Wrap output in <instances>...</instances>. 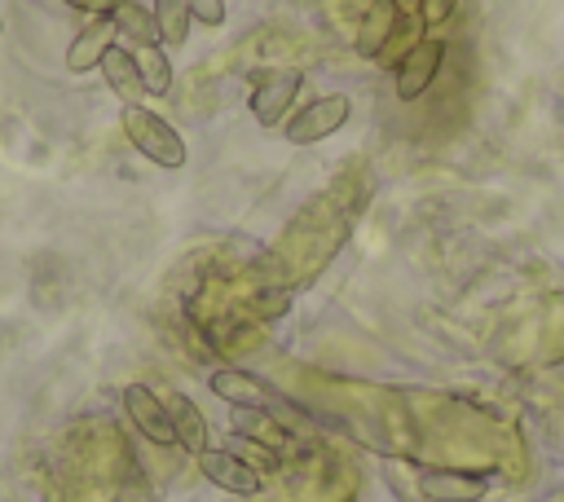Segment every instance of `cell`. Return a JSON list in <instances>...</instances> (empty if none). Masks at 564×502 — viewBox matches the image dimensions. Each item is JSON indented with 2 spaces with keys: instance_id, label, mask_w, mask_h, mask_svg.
<instances>
[{
  "instance_id": "14",
  "label": "cell",
  "mask_w": 564,
  "mask_h": 502,
  "mask_svg": "<svg viewBox=\"0 0 564 502\" xmlns=\"http://www.w3.org/2000/svg\"><path fill=\"white\" fill-rule=\"evenodd\" d=\"M154 13V26H159V44H185L189 40V0H154L150 4Z\"/></svg>"
},
{
  "instance_id": "9",
  "label": "cell",
  "mask_w": 564,
  "mask_h": 502,
  "mask_svg": "<svg viewBox=\"0 0 564 502\" xmlns=\"http://www.w3.org/2000/svg\"><path fill=\"white\" fill-rule=\"evenodd\" d=\"M212 392L220 396V401H229L234 410H269V401H273V392L256 379V374H247V370H229V365H220V370H212Z\"/></svg>"
},
{
  "instance_id": "17",
  "label": "cell",
  "mask_w": 564,
  "mask_h": 502,
  "mask_svg": "<svg viewBox=\"0 0 564 502\" xmlns=\"http://www.w3.org/2000/svg\"><path fill=\"white\" fill-rule=\"evenodd\" d=\"M66 9H79V13H88V18H110L115 9H119V0H62Z\"/></svg>"
},
{
  "instance_id": "3",
  "label": "cell",
  "mask_w": 564,
  "mask_h": 502,
  "mask_svg": "<svg viewBox=\"0 0 564 502\" xmlns=\"http://www.w3.org/2000/svg\"><path fill=\"white\" fill-rule=\"evenodd\" d=\"M441 62H445V40L427 35V40L410 44V53L397 62V75H392L397 101H419L432 88V79L441 75Z\"/></svg>"
},
{
  "instance_id": "18",
  "label": "cell",
  "mask_w": 564,
  "mask_h": 502,
  "mask_svg": "<svg viewBox=\"0 0 564 502\" xmlns=\"http://www.w3.org/2000/svg\"><path fill=\"white\" fill-rule=\"evenodd\" d=\"M392 4H397L401 18H419L423 13V0H392Z\"/></svg>"
},
{
  "instance_id": "4",
  "label": "cell",
  "mask_w": 564,
  "mask_h": 502,
  "mask_svg": "<svg viewBox=\"0 0 564 502\" xmlns=\"http://www.w3.org/2000/svg\"><path fill=\"white\" fill-rule=\"evenodd\" d=\"M300 84H304L300 70H269L264 79H256V88H251V97H247L251 119H256L260 128H278V123L291 114V106H295V97H300Z\"/></svg>"
},
{
  "instance_id": "10",
  "label": "cell",
  "mask_w": 564,
  "mask_h": 502,
  "mask_svg": "<svg viewBox=\"0 0 564 502\" xmlns=\"http://www.w3.org/2000/svg\"><path fill=\"white\" fill-rule=\"evenodd\" d=\"M115 22L110 18H93L70 44H66V70H75V75H84V70H97L101 66V57H106V48L115 44Z\"/></svg>"
},
{
  "instance_id": "6",
  "label": "cell",
  "mask_w": 564,
  "mask_h": 502,
  "mask_svg": "<svg viewBox=\"0 0 564 502\" xmlns=\"http://www.w3.org/2000/svg\"><path fill=\"white\" fill-rule=\"evenodd\" d=\"M419 489L427 502H480L489 493V476L480 471H454V467H423Z\"/></svg>"
},
{
  "instance_id": "12",
  "label": "cell",
  "mask_w": 564,
  "mask_h": 502,
  "mask_svg": "<svg viewBox=\"0 0 564 502\" xmlns=\"http://www.w3.org/2000/svg\"><path fill=\"white\" fill-rule=\"evenodd\" d=\"M167 418H172V432H176V445L185 449V454H203V449H212L207 445V418H203V410L185 396V392H172L167 396Z\"/></svg>"
},
{
  "instance_id": "13",
  "label": "cell",
  "mask_w": 564,
  "mask_h": 502,
  "mask_svg": "<svg viewBox=\"0 0 564 502\" xmlns=\"http://www.w3.org/2000/svg\"><path fill=\"white\" fill-rule=\"evenodd\" d=\"M110 22H115V31H119L123 40H132L137 48H145V44H159V26H154V13H150L145 4H137V0H119V9L110 13Z\"/></svg>"
},
{
  "instance_id": "19",
  "label": "cell",
  "mask_w": 564,
  "mask_h": 502,
  "mask_svg": "<svg viewBox=\"0 0 564 502\" xmlns=\"http://www.w3.org/2000/svg\"><path fill=\"white\" fill-rule=\"evenodd\" d=\"M0 31H4V22H0Z\"/></svg>"
},
{
  "instance_id": "15",
  "label": "cell",
  "mask_w": 564,
  "mask_h": 502,
  "mask_svg": "<svg viewBox=\"0 0 564 502\" xmlns=\"http://www.w3.org/2000/svg\"><path fill=\"white\" fill-rule=\"evenodd\" d=\"M132 53H137V66H141L145 97H163L172 88V62H167L163 44H145V48H132Z\"/></svg>"
},
{
  "instance_id": "2",
  "label": "cell",
  "mask_w": 564,
  "mask_h": 502,
  "mask_svg": "<svg viewBox=\"0 0 564 502\" xmlns=\"http://www.w3.org/2000/svg\"><path fill=\"white\" fill-rule=\"evenodd\" d=\"M348 119H352V97L348 92H326V97H313V101H304L300 110H291L282 119V141L317 145L326 137H335Z\"/></svg>"
},
{
  "instance_id": "8",
  "label": "cell",
  "mask_w": 564,
  "mask_h": 502,
  "mask_svg": "<svg viewBox=\"0 0 564 502\" xmlns=\"http://www.w3.org/2000/svg\"><path fill=\"white\" fill-rule=\"evenodd\" d=\"M97 70H101L106 88H110V92H115L123 106H141V97H145V84H141V66H137V53H132V48H123V44H110Z\"/></svg>"
},
{
  "instance_id": "5",
  "label": "cell",
  "mask_w": 564,
  "mask_h": 502,
  "mask_svg": "<svg viewBox=\"0 0 564 502\" xmlns=\"http://www.w3.org/2000/svg\"><path fill=\"white\" fill-rule=\"evenodd\" d=\"M198 471H203L216 489H225V493H234V498H256V493L264 489V476H260L247 458H238V454H229V449H203V454H198Z\"/></svg>"
},
{
  "instance_id": "16",
  "label": "cell",
  "mask_w": 564,
  "mask_h": 502,
  "mask_svg": "<svg viewBox=\"0 0 564 502\" xmlns=\"http://www.w3.org/2000/svg\"><path fill=\"white\" fill-rule=\"evenodd\" d=\"M189 13L203 26H220L225 22V0H189Z\"/></svg>"
},
{
  "instance_id": "1",
  "label": "cell",
  "mask_w": 564,
  "mask_h": 502,
  "mask_svg": "<svg viewBox=\"0 0 564 502\" xmlns=\"http://www.w3.org/2000/svg\"><path fill=\"white\" fill-rule=\"evenodd\" d=\"M119 123H123L128 145H132L141 159H150V163L163 167V172L185 167V159H189L185 137H181L163 114H154L150 106H123V110H119Z\"/></svg>"
},
{
  "instance_id": "7",
  "label": "cell",
  "mask_w": 564,
  "mask_h": 502,
  "mask_svg": "<svg viewBox=\"0 0 564 502\" xmlns=\"http://www.w3.org/2000/svg\"><path fill=\"white\" fill-rule=\"evenodd\" d=\"M123 410L132 418V427L154 440V445H176V432H172V418H167V401H159L145 383H128L123 388Z\"/></svg>"
},
{
  "instance_id": "11",
  "label": "cell",
  "mask_w": 564,
  "mask_h": 502,
  "mask_svg": "<svg viewBox=\"0 0 564 502\" xmlns=\"http://www.w3.org/2000/svg\"><path fill=\"white\" fill-rule=\"evenodd\" d=\"M397 22H401L397 4H392V0H375V4L366 9V18H361L357 35H352V48H357L361 57H379V53L388 48V40L397 35Z\"/></svg>"
}]
</instances>
